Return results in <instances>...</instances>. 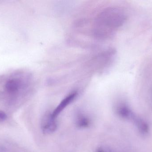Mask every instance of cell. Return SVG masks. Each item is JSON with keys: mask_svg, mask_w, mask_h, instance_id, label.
I'll list each match as a JSON object with an SVG mask.
<instances>
[{"mask_svg": "<svg viewBox=\"0 0 152 152\" xmlns=\"http://www.w3.org/2000/svg\"><path fill=\"white\" fill-rule=\"evenodd\" d=\"M125 13L119 8L109 7L96 15L93 25L94 35L99 39L112 36L126 20Z\"/></svg>", "mask_w": 152, "mask_h": 152, "instance_id": "obj_1", "label": "cell"}, {"mask_svg": "<svg viewBox=\"0 0 152 152\" xmlns=\"http://www.w3.org/2000/svg\"><path fill=\"white\" fill-rule=\"evenodd\" d=\"M33 84L32 75L24 71H16L7 75L0 80L3 93L9 97H15L29 91Z\"/></svg>", "mask_w": 152, "mask_h": 152, "instance_id": "obj_2", "label": "cell"}, {"mask_svg": "<svg viewBox=\"0 0 152 152\" xmlns=\"http://www.w3.org/2000/svg\"><path fill=\"white\" fill-rule=\"evenodd\" d=\"M115 112L121 118L132 122L142 134L145 135L149 133L150 127L148 123L137 116L127 104H119L116 106Z\"/></svg>", "mask_w": 152, "mask_h": 152, "instance_id": "obj_3", "label": "cell"}, {"mask_svg": "<svg viewBox=\"0 0 152 152\" xmlns=\"http://www.w3.org/2000/svg\"><path fill=\"white\" fill-rule=\"evenodd\" d=\"M58 128V123L57 119L52 116L50 112L45 113L41 122V128L42 132L45 134H53L57 130Z\"/></svg>", "mask_w": 152, "mask_h": 152, "instance_id": "obj_4", "label": "cell"}, {"mask_svg": "<svg viewBox=\"0 0 152 152\" xmlns=\"http://www.w3.org/2000/svg\"><path fill=\"white\" fill-rule=\"evenodd\" d=\"M78 92L77 91H74L69 94L65 98H63L58 106L51 112L52 116L54 118L57 119L65 109L75 101Z\"/></svg>", "mask_w": 152, "mask_h": 152, "instance_id": "obj_5", "label": "cell"}, {"mask_svg": "<svg viewBox=\"0 0 152 152\" xmlns=\"http://www.w3.org/2000/svg\"><path fill=\"white\" fill-rule=\"evenodd\" d=\"M75 120L76 126L80 129H86L91 126L90 118L82 111L78 110L76 112Z\"/></svg>", "mask_w": 152, "mask_h": 152, "instance_id": "obj_6", "label": "cell"}, {"mask_svg": "<svg viewBox=\"0 0 152 152\" xmlns=\"http://www.w3.org/2000/svg\"><path fill=\"white\" fill-rule=\"evenodd\" d=\"M7 116L6 113L3 111H0V122H3L7 119Z\"/></svg>", "mask_w": 152, "mask_h": 152, "instance_id": "obj_7", "label": "cell"}, {"mask_svg": "<svg viewBox=\"0 0 152 152\" xmlns=\"http://www.w3.org/2000/svg\"><path fill=\"white\" fill-rule=\"evenodd\" d=\"M95 152H109L108 151L105 150V149H104V148H102V147H98V148L96 149V150Z\"/></svg>", "mask_w": 152, "mask_h": 152, "instance_id": "obj_8", "label": "cell"}]
</instances>
